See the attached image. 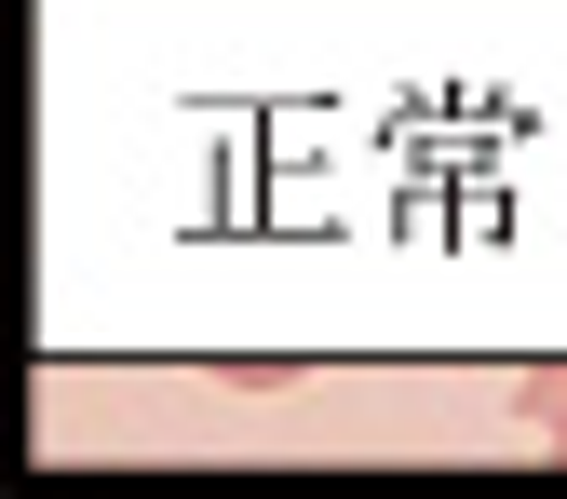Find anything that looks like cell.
I'll use <instances>...</instances> for the list:
<instances>
[{"label": "cell", "mask_w": 567, "mask_h": 499, "mask_svg": "<svg viewBox=\"0 0 567 499\" xmlns=\"http://www.w3.org/2000/svg\"><path fill=\"white\" fill-rule=\"evenodd\" d=\"M527 433L567 459V365H540V378H527Z\"/></svg>", "instance_id": "obj_1"}]
</instances>
